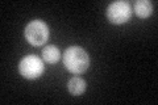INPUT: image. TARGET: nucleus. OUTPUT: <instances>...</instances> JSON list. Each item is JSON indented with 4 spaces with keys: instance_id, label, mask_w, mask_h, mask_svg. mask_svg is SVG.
<instances>
[{
    "instance_id": "nucleus-4",
    "label": "nucleus",
    "mask_w": 158,
    "mask_h": 105,
    "mask_svg": "<svg viewBox=\"0 0 158 105\" xmlns=\"http://www.w3.org/2000/svg\"><path fill=\"white\" fill-rule=\"evenodd\" d=\"M132 16V7L128 2H113L107 8V17L112 24H124Z\"/></svg>"
},
{
    "instance_id": "nucleus-2",
    "label": "nucleus",
    "mask_w": 158,
    "mask_h": 105,
    "mask_svg": "<svg viewBox=\"0 0 158 105\" xmlns=\"http://www.w3.org/2000/svg\"><path fill=\"white\" fill-rule=\"evenodd\" d=\"M25 38L32 46H41L49 39V26L42 20H32L25 26Z\"/></svg>"
},
{
    "instance_id": "nucleus-7",
    "label": "nucleus",
    "mask_w": 158,
    "mask_h": 105,
    "mask_svg": "<svg viewBox=\"0 0 158 105\" xmlns=\"http://www.w3.org/2000/svg\"><path fill=\"white\" fill-rule=\"evenodd\" d=\"M42 58L46 63L53 64L59 61L61 51H59V49L57 46H54V45H48V46H45L42 50Z\"/></svg>"
},
{
    "instance_id": "nucleus-6",
    "label": "nucleus",
    "mask_w": 158,
    "mask_h": 105,
    "mask_svg": "<svg viewBox=\"0 0 158 105\" xmlns=\"http://www.w3.org/2000/svg\"><path fill=\"white\" fill-rule=\"evenodd\" d=\"M67 89L71 95H74V96H79V95H82L86 91V82L79 76H74L69 80Z\"/></svg>"
},
{
    "instance_id": "nucleus-3",
    "label": "nucleus",
    "mask_w": 158,
    "mask_h": 105,
    "mask_svg": "<svg viewBox=\"0 0 158 105\" xmlns=\"http://www.w3.org/2000/svg\"><path fill=\"white\" fill-rule=\"evenodd\" d=\"M19 72L27 79H37L44 74V63L37 55H27L19 63Z\"/></svg>"
},
{
    "instance_id": "nucleus-1",
    "label": "nucleus",
    "mask_w": 158,
    "mask_h": 105,
    "mask_svg": "<svg viewBox=\"0 0 158 105\" xmlns=\"http://www.w3.org/2000/svg\"><path fill=\"white\" fill-rule=\"evenodd\" d=\"M63 64L71 74H83L90 66V57L85 49L70 46L63 53Z\"/></svg>"
},
{
    "instance_id": "nucleus-5",
    "label": "nucleus",
    "mask_w": 158,
    "mask_h": 105,
    "mask_svg": "<svg viewBox=\"0 0 158 105\" xmlns=\"http://www.w3.org/2000/svg\"><path fill=\"white\" fill-rule=\"evenodd\" d=\"M133 11L138 17L146 18L153 13V3L149 0H137L133 4Z\"/></svg>"
}]
</instances>
